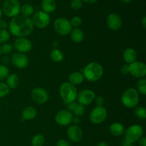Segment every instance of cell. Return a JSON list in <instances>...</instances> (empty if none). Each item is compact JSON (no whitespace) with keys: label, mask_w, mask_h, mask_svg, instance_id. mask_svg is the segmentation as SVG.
Wrapping results in <instances>:
<instances>
[{"label":"cell","mask_w":146,"mask_h":146,"mask_svg":"<svg viewBox=\"0 0 146 146\" xmlns=\"http://www.w3.org/2000/svg\"><path fill=\"white\" fill-rule=\"evenodd\" d=\"M56 146H71L69 143L64 139H61L57 142Z\"/></svg>","instance_id":"cell-40"},{"label":"cell","mask_w":146,"mask_h":146,"mask_svg":"<svg viewBox=\"0 0 146 146\" xmlns=\"http://www.w3.org/2000/svg\"><path fill=\"white\" fill-rule=\"evenodd\" d=\"M20 3L18 0H5L2 5V12L8 17H17L20 13Z\"/></svg>","instance_id":"cell-6"},{"label":"cell","mask_w":146,"mask_h":146,"mask_svg":"<svg viewBox=\"0 0 146 146\" xmlns=\"http://www.w3.org/2000/svg\"><path fill=\"white\" fill-rule=\"evenodd\" d=\"M42 11L46 14L54 12L56 9V4L54 0H42L41 4Z\"/></svg>","instance_id":"cell-19"},{"label":"cell","mask_w":146,"mask_h":146,"mask_svg":"<svg viewBox=\"0 0 146 146\" xmlns=\"http://www.w3.org/2000/svg\"><path fill=\"white\" fill-rule=\"evenodd\" d=\"M98 0H82V1H84L85 3H87V4H94V3L97 2Z\"/></svg>","instance_id":"cell-45"},{"label":"cell","mask_w":146,"mask_h":146,"mask_svg":"<svg viewBox=\"0 0 146 146\" xmlns=\"http://www.w3.org/2000/svg\"><path fill=\"white\" fill-rule=\"evenodd\" d=\"M143 129L138 124L132 125L125 130V141L129 144H133L137 142L143 137Z\"/></svg>","instance_id":"cell-5"},{"label":"cell","mask_w":146,"mask_h":146,"mask_svg":"<svg viewBox=\"0 0 146 146\" xmlns=\"http://www.w3.org/2000/svg\"><path fill=\"white\" fill-rule=\"evenodd\" d=\"M97 146H109L108 144L106 142H100L99 143H98Z\"/></svg>","instance_id":"cell-46"},{"label":"cell","mask_w":146,"mask_h":146,"mask_svg":"<svg viewBox=\"0 0 146 146\" xmlns=\"http://www.w3.org/2000/svg\"><path fill=\"white\" fill-rule=\"evenodd\" d=\"M72 122L74 123V125H78L80 122H81V120L78 117H76V118H73Z\"/></svg>","instance_id":"cell-43"},{"label":"cell","mask_w":146,"mask_h":146,"mask_svg":"<svg viewBox=\"0 0 146 146\" xmlns=\"http://www.w3.org/2000/svg\"><path fill=\"white\" fill-rule=\"evenodd\" d=\"M73 115L67 110H61L55 115V121L61 126H66L72 123Z\"/></svg>","instance_id":"cell-14"},{"label":"cell","mask_w":146,"mask_h":146,"mask_svg":"<svg viewBox=\"0 0 146 146\" xmlns=\"http://www.w3.org/2000/svg\"><path fill=\"white\" fill-rule=\"evenodd\" d=\"M11 63L17 68L23 69L25 68L29 64V58L24 54L21 53H15L11 58Z\"/></svg>","instance_id":"cell-15"},{"label":"cell","mask_w":146,"mask_h":146,"mask_svg":"<svg viewBox=\"0 0 146 146\" xmlns=\"http://www.w3.org/2000/svg\"><path fill=\"white\" fill-rule=\"evenodd\" d=\"M6 80H7V83H6L7 85L8 86L9 88H11V89L16 88L18 86L19 84V77L15 74H9Z\"/></svg>","instance_id":"cell-24"},{"label":"cell","mask_w":146,"mask_h":146,"mask_svg":"<svg viewBox=\"0 0 146 146\" xmlns=\"http://www.w3.org/2000/svg\"><path fill=\"white\" fill-rule=\"evenodd\" d=\"M44 137L41 134H36L33 137L31 140V145L32 146H43L44 143Z\"/></svg>","instance_id":"cell-27"},{"label":"cell","mask_w":146,"mask_h":146,"mask_svg":"<svg viewBox=\"0 0 146 146\" xmlns=\"http://www.w3.org/2000/svg\"><path fill=\"white\" fill-rule=\"evenodd\" d=\"M2 10H1V9L0 8V20L1 19V17H2Z\"/></svg>","instance_id":"cell-48"},{"label":"cell","mask_w":146,"mask_h":146,"mask_svg":"<svg viewBox=\"0 0 146 146\" xmlns=\"http://www.w3.org/2000/svg\"><path fill=\"white\" fill-rule=\"evenodd\" d=\"M67 135L71 141L78 143L82 140L84 133L81 128L78 125H71L68 128Z\"/></svg>","instance_id":"cell-16"},{"label":"cell","mask_w":146,"mask_h":146,"mask_svg":"<svg viewBox=\"0 0 146 146\" xmlns=\"http://www.w3.org/2000/svg\"><path fill=\"white\" fill-rule=\"evenodd\" d=\"M31 99L36 104H44L48 100V94L44 88L37 87L34 88L31 94Z\"/></svg>","instance_id":"cell-12"},{"label":"cell","mask_w":146,"mask_h":146,"mask_svg":"<svg viewBox=\"0 0 146 146\" xmlns=\"http://www.w3.org/2000/svg\"><path fill=\"white\" fill-rule=\"evenodd\" d=\"M139 146H146V138L145 137H141V139L138 141Z\"/></svg>","instance_id":"cell-42"},{"label":"cell","mask_w":146,"mask_h":146,"mask_svg":"<svg viewBox=\"0 0 146 146\" xmlns=\"http://www.w3.org/2000/svg\"><path fill=\"white\" fill-rule=\"evenodd\" d=\"M34 27L31 19L24 15L13 17L9 23L10 33L17 38L30 35L34 30Z\"/></svg>","instance_id":"cell-1"},{"label":"cell","mask_w":146,"mask_h":146,"mask_svg":"<svg viewBox=\"0 0 146 146\" xmlns=\"http://www.w3.org/2000/svg\"><path fill=\"white\" fill-rule=\"evenodd\" d=\"M36 110L32 106H28L24 109L21 113V116L24 120L27 121H31V120L34 119L36 116Z\"/></svg>","instance_id":"cell-22"},{"label":"cell","mask_w":146,"mask_h":146,"mask_svg":"<svg viewBox=\"0 0 146 146\" xmlns=\"http://www.w3.org/2000/svg\"><path fill=\"white\" fill-rule=\"evenodd\" d=\"M134 114L135 116L140 120H145L146 118V110L144 107L138 106L135 107L134 111Z\"/></svg>","instance_id":"cell-29"},{"label":"cell","mask_w":146,"mask_h":146,"mask_svg":"<svg viewBox=\"0 0 146 146\" xmlns=\"http://www.w3.org/2000/svg\"><path fill=\"white\" fill-rule=\"evenodd\" d=\"M7 26H8V24H7V21L2 19L0 20V29H6Z\"/></svg>","instance_id":"cell-41"},{"label":"cell","mask_w":146,"mask_h":146,"mask_svg":"<svg viewBox=\"0 0 146 146\" xmlns=\"http://www.w3.org/2000/svg\"><path fill=\"white\" fill-rule=\"evenodd\" d=\"M96 94L91 89H84L80 91L77 95L76 99L78 104L82 106H88L95 100Z\"/></svg>","instance_id":"cell-11"},{"label":"cell","mask_w":146,"mask_h":146,"mask_svg":"<svg viewBox=\"0 0 146 146\" xmlns=\"http://www.w3.org/2000/svg\"><path fill=\"white\" fill-rule=\"evenodd\" d=\"M54 28L56 32L61 36L68 35L72 30L70 21L64 17L57 18L54 21Z\"/></svg>","instance_id":"cell-7"},{"label":"cell","mask_w":146,"mask_h":146,"mask_svg":"<svg viewBox=\"0 0 146 146\" xmlns=\"http://www.w3.org/2000/svg\"><path fill=\"white\" fill-rule=\"evenodd\" d=\"M95 100L97 106H104V104H105V99L102 96H98L96 97Z\"/></svg>","instance_id":"cell-37"},{"label":"cell","mask_w":146,"mask_h":146,"mask_svg":"<svg viewBox=\"0 0 146 146\" xmlns=\"http://www.w3.org/2000/svg\"><path fill=\"white\" fill-rule=\"evenodd\" d=\"M104 74V68L98 62H91L87 64L83 70L84 78L91 82H95L101 79Z\"/></svg>","instance_id":"cell-2"},{"label":"cell","mask_w":146,"mask_h":146,"mask_svg":"<svg viewBox=\"0 0 146 146\" xmlns=\"http://www.w3.org/2000/svg\"><path fill=\"white\" fill-rule=\"evenodd\" d=\"M120 1H121V2L124 3V4H128V3L131 2L133 0H120Z\"/></svg>","instance_id":"cell-47"},{"label":"cell","mask_w":146,"mask_h":146,"mask_svg":"<svg viewBox=\"0 0 146 146\" xmlns=\"http://www.w3.org/2000/svg\"><path fill=\"white\" fill-rule=\"evenodd\" d=\"M84 80V75L81 72H74L68 76V82L75 86L82 84Z\"/></svg>","instance_id":"cell-21"},{"label":"cell","mask_w":146,"mask_h":146,"mask_svg":"<svg viewBox=\"0 0 146 146\" xmlns=\"http://www.w3.org/2000/svg\"><path fill=\"white\" fill-rule=\"evenodd\" d=\"M106 24L110 29L113 31H117L120 29L122 26V19L119 15L115 13H112L107 17Z\"/></svg>","instance_id":"cell-17"},{"label":"cell","mask_w":146,"mask_h":146,"mask_svg":"<svg viewBox=\"0 0 146 146\" xmlns=\"http://www.w3.org/2000/svg\"><path fill=\"white\" fill-rule=\"evenodd\" d=\"M31 21L34 24V27L41 29L48 27L51 19L48 14H46L43 11H38L33 14Z\"/></svg>","instance_id":"cell-9"},{"label":"cell","mask_w":146,"mask_h":146,"mask_svg":"<svg viewBox=\"0 0 146 146\" xmlns=\"http://www.w3.org/2000/svg\"><path fill=\"white\" fill-rule=\"evenodd\" d=\"M125 128L123 125L120 123H113L109 127V131L114 136H121L125 133Z\"/></svg>","instance_id":"cell-20"},{"label":"cell","mask_w":146,"mask_h":146,"mask_svg":"<svg viewBox=\"0 0 146 146\" xmlns=\"http://www.w3.org/2000/svg\"><path fill=\"white\" fill-rule=\"evenodd\" d=\"M9 38L10 33L7 29H0V44H5Z\"/></svg>","instance_id":"cell-30"},{"label":"cell","mask_w":146,"mask_h":146,"mask_svg":"<svg viewBox=\"0 0 146 146\" xmlns=\"http://www.w3.org/2000/svg\"><path fill=\"white\" fill-rule=\"evenodd\" d=\"M32 43L26 37H19L15 40L14 47L21 54L29 52L32 48Z\"/></svg>","instance_id":"cell-13"},{"label":"cell","mask_w":146,"mask_h":146,"mask_svg":"<svg viewBox=\"0 0 146 146\" xmlns=\"http://www.w3.org/2000/svg\"><path fill=\"white\" fill-rule=\"evenodd\" d=\"M125 146H133L132 145V144H129V145H125Z\"/></svg>","instance_id":"cell-49"},{"label":"cell","mask_w":146,"mask_h":146,"mask_svg":"<svg viewBox=\"0 0 146 146\" xmlns=\"http://www.w3.org/2000/svg\"><path fill=\"white\" fill-rule=\"evenodd\" d=\"M121 72L123 75H128L129 74V65L123 64L121 66Z\"/></svg>","instance_id":"cell-38"},{"label":"cell","mask_w":146,"mask_h":146,"mask_svg":"<svg viewBox=\"0 0 146 146\" xmlns=\"http://www.w3.org/2000/svg\"><path fill=\"white\" fill-rule=\"evenodd\" d=\"M84 113H85V108H84V106L81 105V104H77L75 109L73 111V113H74L76 117L81 116V115H84Z\"/></svg>","instance_id":"cell-33"},{"label":"cell","mask_w":146,"mask_h":146,"mask_svg":"<svg viewBox=\"0 0 146 146\" xmlns=\"http://www.w3.org/2000/svg\"><path fill=\"white\" fill-rule=\"evenodd\" d=\"M34 9L33 6L30 4H24L21 6L20 11L22 13V15L25 17H29L34 14Z\"/></svg>","instance_id":"cell-26"},{"label":"cell","mask_w":146,"mask_h":146,"mask_svg":"<svg viewBox=\"0 0 146 146\" xmlns=\"http://www.w3.org/2000/svg\"><path fill=\"white\" fill-rule=\"evenodd\" d=\"M70 21V24H71V27H75V28H78L79 26L81 25L82 24V19L80 17L78 16H75V17H72Z\"/></svg>","instance_id":"cell-34"},{"label":"cell","mask_w":146,"mask_h":146,"mask_svg":"<svg viewBox=\"0 0 146 146\" xmlns=\"http://www.w3.org/2000/svg\"><path fill=\"white\" fill-rule=\"evenodd\" d=\"M0 47H1V54H10L13 49L12 45H11V44H7V43L3 44V45Z\"/></svg>","instance_id":"cell-35"},{"label":"cell","mask_w":146,"mask_h":146,"mask_svg":"<svg viewBox=\"0 0 146 146\" xmlns=\"http://www.w3.org/2000/svg\"><path fill=\"white\" fill-rule=\"evenodd\" d=\"M9 93V88L7 84L0 81V98L5 97L6 96L8 95Z\"/></svg>","instance_id":"cell-31"},{"label":"cell","mask_w":146,"mask_h":146,"mask_svg":"<svg viewBox=\"0 0 146 146\" xmlns=\"http://www.w3.org/2000/svg\"><path fill=\"white\" fill-rule=\"evenodd\" d=\"M9 74V70L5 65H0V81H4Z\"/></svg>","instance_id":"cell-32"},{"label":"cell","mask_w":146,"mask_h":146,"mask_svg":"<svg viewBox=\"0 0 146 146\" xmlns=\"http://www.w3.org/2000/svg\"><path fill=\"white\" fill-rule=\"evenodd\" d=\"M139 93L134 88H129L124 91L121 97L122 104L128 108H135L139 103Z\"/></svg>","instance_id":"cell-4"},{"label":"cell","mask_w":146,"mask_h":146,"mask_svg":"<svg viewBox=\"0 0 146 146\" xmlns=\"http://www.w3.org/2000/svg\"><path fill=\"white\" fill-rule=\"evenodd\" d=\"M123 59L126 62L127 64H131L132 63L136 61L137 53L134 48H128L124 51L123 52Z\"/></svg>","instance_id":"cell-18"},{"label":"cell","mask_w":146,"mask_h":146,"mask_svg":"<svg viewBox=\"0 0 146 146\" xmlns=\"http://www.w3.org/2000/svg\"><path fill=\"white\" fill-rule=\"evenodd\" d=\"M70 36L71 40L75 43L82 42L84 38V34L81 29L78 28H75L71 30L70 32Z\"/></svg>","instance_id":"cell-23"},{"label":"cell","mask_w":146,"mask_h":146,"mask_svg":"<svg viewBox=\"0 0 146 146\" xmlns=\"http://www.w3.org/2000/svg\"><path fill=\"white\" fill-rule=\"evenodd\" d=\"M129 74L135 78H144L146 75V65L141 61H135L129 64Z\"/></svg>","instance_id":"cell-10"},{"label":"cell","mask_w":146,"mask_h":146,"mask_svg":"<svg viewBox=\"0 0 146 146\" xmlns=\"http://www.w3.org/2000/svg\"><path fill=\"white\" fill-rule=\"evenodd\" d=\"M82 0H71V4H70L71 9L74 10H79L82 7Z\"/></svg>","instance_id":"cell-36"},{"label":"cell","mask_w":146,"mask_h":146,"mask_svg":"<svg viewBox=\"0 0 146 146\" xmlns=\"http://www.w3.org/2000/svg\"><path fill=\"white\" fill-rule=\"evenodd\" d=\"M108 112L104 106H96L91 111L89 115V120L92 123L101 124L106 119Z\"/></svg>","instance_id":"cell-8"},{"label":"cell","mask_w":146,"mask_h":146,"mask_svg":"<svg viewBox=\"0 0 146 146\" xmlns=\"http://www.w3.org/2000/svg\"><path fill=\"white\" fill-rule=\"evenodd\" d=\"M59 94L63 101L67 104L76 101L78 91L75 86L72 85L69 82H64L60 86Z\"/></svg>","instance_id":"cell-3"},{"label":"cell","mask_w":146,"mask_h":146,"mask_svg":"<svg viewBox=\"0 0 146 146\" xmlns=\"http://www.w3.org/2000/svg\"><path fill=\"white\" fill-rule=\"evenodd\" d=\"M77 104H77L76 102H75V101L69 103V104H67V111H68L69 112H71V113H72L73 111L75 109L76 106H77Z\"/></svg>","instance_id":"cell-39"},{"label":"cell","mask_w":146,"mask_h":146,"mask_svg":"<svg viewBox=\"0 0 146 146\" xmlns=\"http://www.w3.org/2000/svg\"><path fill=\"white\" fill-rule=\"evenodd\" d=\"M1 47H0V56H1Z\"/></svg>","instance_id":"cell-50"},{"label":"cell","mask_w":146,"mask_h":146,"mask_svg":"<svg viewBox=\"0 0 146 146\" xmlns=\"http://www.w3.org/2000/svg\"><path fill=\"white\" fill-rule=\"evenodd\" d=\"M137 88L138 92L141 93L143 95L146 94V79L145 78H141L137 82Z\"/></svg>","instance_id":"cell-28"},{"label":"cell","mask_w":146,"mask_h":146,"mask_svg":"<svg viewBox=\"0 0 146 146\" xmlns=\"http://www.w3.org/2000/svg\"><path fill=\"white\" fill-rule=\"evenodd\" d=\"M141 24L144 29L146 28V17H144L141 20Z\"/></svg>","instance_id":"cell-44"},{"label":"cell","mask_w":146,"mask_h":146,"mask_svg":"<svg viewBox=\"0 0 146 146\" xmlns=\"http://www.w3.org/2000/svg\"><path fill=\"white\" fill-rule=\"evenodd\" d=\"M50 56L54 62L59 63L64 60V54L59 49H57V48H54L51 51Z\"/></svg>","instance_id":"cell-25"}]
</instances>
